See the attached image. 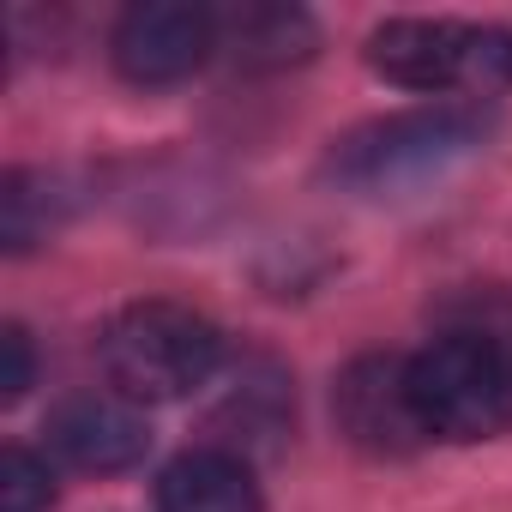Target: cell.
Listing matches in <instances>:
<instances>
[{"mask_svg": "<svg viewBox=\"0 0 512 512\" xmlns=\"http://www.w3.org/2000/svg\"><path fill=\"white\" fill-rule=\"evenodd\" d=\"M157 512H260V482L235 452L199 446L157 476Z\"/></svg>", "mask_w": 512, "mask_h": 512, "instance_id": "8", "label": "cell"}, {"mask_svg": "<svg viewBox=\"0 0 512 512\" xmlns=\"http://www.w3.org/2000/svg\"><path fill=\"white\" fill-rule=\"evenodd\" d=\"M43 434H49L55 458H67L73 470H97V476L133 470L151 452V428L133 410V398H121V392H73V398H61L49 410Z\"/></svg>", "mask_w": 512, "mask_h": 512, "instance_id": "7", "label": "cell"}, {"mask_svg": "<svg viewBox=\"0 0 512 512\" xmlns=\"http://www.w3.org/2000/svg\"><path fill=\"white\" fill-rule=\"evenodd\" d=\"M0 350H7V374H0V398H25V386H31V338H25V326H7L0 332Z\"/></svg>", "mask_w": 512, "mask_h": 512, "instance_id": "11", "label": "cell"}, {"mask_svg": "<svg viewBox=\"0 0 512 512\" xmlns=\"http://www.w3.org/2000/svg\"><path fill=\"white\" fill-rule=\"evenodd\" d=\"M332 416L374 458H404L428 440L410 398V356H356L332 386Z\"/></svg>", "mask_w": 512, "mask_h": 512, "instance_id": "5", "label": "cell"}, {"mask_svg": "<svg viewBox=\"0 0 512 512\" xmlns=\"http://www.w3.org/2000/svg\"><path fill=\"white\" fill-rule=\"evenodd\" d=\"M217 49V13L193 0H145L115 25V67L133 85H175Z\"/></svg>", "mask_w": 512, "mask_h": 512, "instance_id": "6", "label": "cell"}, {"mask_svg": "<svg viewBox=\"0 0 512 512\" xmlns=\"http://www.w3.org/2000/svg\"><path fill=\"white\" fill-rule=\"evenodd\" d=\"M217 43H229L241 67L272 73L314 55V19L296 7H272V0H247V7L217 19Z\"/></svg>", "mask_w": 512, "mask_h": 512, "instance_id": "9", "label": "cell"}, {"mask_svg": "<svg viewBox=\"0 0 512 512\" xmlns=\"http://www.w3.org/2000/svg\"><path fill=\"white\" fill-rule=\"evenodd\" d=\"M368 67L404 91H506L512 31L464 19H386L368 37Z\"/></svg>", "mask_w": 512, "mask_h": 512, "instance_id": "4", "label": "cell"}, {"mask_svg": "<svg viewBox=\"0 0 512 512\" xmlns=\"http://www.w3.org/2000/svg\"><path fill=\"white\" fill-rule=\"evenodd\" d=\"M0 500H7V512H43L55 500L49 464L25 446H7V458H0Z\"/></svg>", "mask_w": 512, "mask_h": 512, "instance_id": "10", "label": "cell"}, {"mask_svg": "<svg viewBox=\"0 0 512 512\" xmlns=\"http://www.w3.org/2000/svg\"><path fill=\"white\" fill-rule=\"evenodd\" d=\"M482 139H488V115L482 109L440 103V109H410V115H386V121L356 127L350 139H338L326 169L350 193L392 199V193H416V187L440 181Z\"/></svg>", "mask_w": 512, "mask_h": 512, "instance_id": "2", "label": "cell"}, {"mask_svg": "<svg viewBox=\"0 0 512 512\" xmlns=\"http://www.w3.org/2000/svg\"><path fill=\"white\" fill-rule=\"evenodd\" d=\"M410 398L428 440H488L512 428V308L476 314L410 356Z\"/></svg>", "mask_w": 512, "mask_h": 512, "instance_id": "1", "label": "cell"}, {"mask_svg": "<svg viewBox=\"0 0 512 512\" xmlns=\"http://www.w3.org/2000/svg\"><path fill=\"white\" fill-rule=\"evenodd\" d=\"M103 374L133 404H169L199 392L223 362V332L181 302H133L97 338Z\"/></svg>", "mask_w": 512, "mask_h": 512, "instance_id": "3", "label": "cell"}]
</instances>
